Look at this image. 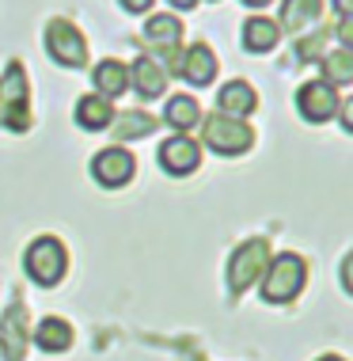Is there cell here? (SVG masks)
Returning a JSON list of instances; mask_svg holds the SVG:
<instances>
[{
	"label": "cell",
	"mask_w": 353,
	"mask_h": 361,
	"mask_svg": "<svg viewBox=\"0 0 353 361\" xmlns=\"http://www.w3.org/2000/svg\"><path fill=\"white\" fill-rule=\"evenodd\" d=\"M0 126L16 133L31 130V84L19 61H12L0 76Z\"/></svg>",
	"instance_id": "6da1fadb"
},
{
	"label": "cell",
	"mask_w": 353,
	"mask_h": 361,
	"mask_svg": "<svg viewBox=\"0 0 353 361\" xmlns=\"http://www.w3.org/2000/svg\"><path fill=\"white\" fill-rule=\"evenodd\" d=\"M304 278H308V267H304L300 255H278L273 262H266L262 270V297L270 305H289L300 293Z\"/></svg>",
	"instance_id": "7a4b0ae2"
},
{
	"label": "cell",
	"mask_w": 353,
	"mask_h": 361,
	"mask_svg": "<svg viewBox=\"0 0 353 361\" xmlns=\"http://www.w3.org/2000/svg\"><path fill=\"white\" fill-rule=\"evenodd\" d=\"M68 270V255L65 243L57 236H38L31 247H27V274H31L38 286H57Z\"/></svg>",
	"instance_id": "3957f363"
},
{
	"label": "cell",
	"mask_w": 353,
	"mask_h": 361,
	"mask_svg": "<svg viewBox=\"0 0 353 361\" xmlns=\"http://www.w3.org/2000/svg\"><path fill=\"white\" fill-rule=\"evenodd\" d=\"M202 133H205V145H209L213 152H221V156H240L254 145L251 126L240 122V118H228V114H209L205 126H202Z\"/></svg>",
	"instance_id": "277c9868"
},
{
	"label": "cell",
	"mask_w": 353,
	"mask_h": 361,
	"mask_svg": "<svg viewBox=\"0 0 353 361\" xmlns=\"http://www.w3.org/2000/svg\"><path fill=\"white\" fill-rule=\"evenodd\" d=\"M46 50H50V57L57 65H65V69H80L87 61V42L68 19H50V23H46Z\"/></svg>",
	"instance_id": "5b68a950"
},
{
	"label": "cell",
	"mask_w": 353,
	"mask_h": 361,
	"mask_svg": "<svg viewBox=\"0 0 353 361\" xmlns=\"http://www.w3.org/2000/svg\"><path fill=\"white\" fill-rule=\"evenodd\" d=\"M266 262H270L266 240H247V243H240V251H235L232 262H228V289H232V293L251 289L254 281L262 278Z\"/></svg>",
	"instance_id": "8992f818"
},
{
	"label": "cell",
	"mask_w": 353,
	"mask_h": 361,
	"mask_svg": "<svg viewBox=\"0 0 353 361\" xmlns=\"http://www.w3.org/2000/svg\"><path fill=\"white\" fill-rule=\"evenodd\" d=\"M171 69L179 73L186 84L209 87L213 76H217V57H213V50H209L205 42H194L190 50H179V57L171 61Z\"/></svg>",
	"instance_id": "52a82bcc"
},
{
	"label": "cell",
	"mask_w": 353,
	"mask_h": 361,
	"mask_svg": "<svg viewBox=\"0 0 353 361\" xmlns=\"http://www.w3.org/2000/svg\"><path fill=\"white\" fill-rule=\"evenodd\" d=\"M133 171H137L133 152L118 149V145L103 149V152L92 160V175H95V183H103V187H125V183L133 179Z\"/></svg>",
	"instance_id": "ba28073f"
},
{
	"label": "cell",
	"mask_w": 353,
	"mask_h": 361,
	"mask_svg": "<svg viewBox=\"0 0 353 361\" xmlns=\"http://www.w3.org/2000/svg\"><path fill=\"white\" fill-rule=\"evenodd\" d=\"M202 164V149L190 133H175V137L160 141V168L168 175H190Z\"/></svg>",
	"instance_id": "9c48e42d"
},
{
	"label": "cell",
	"mask_w": 353,
	"mask_h": 361,
	"mask_svg": "<svg viewBox=\"0 0 353 361\" xmlns=\"http://www.w3.org/2000/svg\"><path fill=\"white\" fill-rule=\"evenodd\" d=\"M297 106L308 122H327L330 114L338 111V92L327 80H308V84H300V92H297Z\"/></svg>",
	"instance_id": "30bf717a"
},
{
	"label": "cell",
	"mask_w": 353,
	"mask_h": 361,
	"mask_svg": "<svg viewBox=\"0 0 353 361\" xmlns=\"http://www.w3.org/2000/svg\"><path fill=\"white\" fill-rule=\"evenodd\" d=\"M144 38H149V46L160 57L175 61V57H179V42H182V23L175 16H152L149 23H144ZM160 57H156V61H160Z\"/></svg>",
	"instance_id": "8fae6325"
},
{
	"label": "cell",
	"mask_w": 353,
	"mask_h": 361,
	"mask_svg": "<svg viewBox=\"0 0 353 361\" xmlns=\"http://www.w3.org/2000/svg\"><path fill=\"white\" fill-rule=\"evenodd\" d=\"M0 346H4V361H23V346H27V308L16 305L8 308L4 327H0Z\"/></svg>",
	"instance_id": "7c38bea8"
},
{
	"label": "cell",
	"mask_w": 353,
	"mask_h": 361,
	"mask_svg": "<svg viewBox=\"0 0 353 361\" xmlns=\"http://www.w3.org/2000/svg\"><path fill=\"white\" fill-rule=\"evenodd\" d=\"M254 106H259V95H254V87L247 80L224 84L221 95H217V114H228V118H240V122H243V114L254 111Z\"/></svg>",
	"instance_id": "4fadbf2b"
},
{
	"label": "cell",
	"mask_w": 353,
	"mask_h": 361,
	"mask_svg": "<svg viewBox=\"0 0 353 361\" xmlns=\"http://www.w3.org/2000/svg\"><path fill=\"white\" fill-rule=\"evenodd\" d=\"M130 84L144 95V99H156V95H163V87H168V73H163V65L156 61V57L144 54V57H137V61H133Z\"/></svg>",
	"instance_id": "5bb4252c"
},
{
	"label": "cell",
	"mask_w": 353,
	"mask_h": 361,
	"mask_svg": "<svg viewBox=\"0 0 353 361\" xmlns=\"http://www.w3.org/2000/svg\"><path fill=\"white\" fill-rule=\"evenodd\" d=\"M92 80H95V95L114 99V95H122L125 87H130V69H125L122 61H114V57H106V61L95 65Z\"/></svg>",
	"instance_id": "9a60e30c"
},
{
	"label": "cell",
	"mask_w": 353,
	"mask_h": 361,
	"mask_svg": "<svg viewBox=\"0 0 353 361\" xmlns=\"http://www.w3.org/2000/svg\"><path fill=\"white\" fill-rule=\"evenodd\" d=\"M114 118H118V111L111 106V99H103V95H95V92L76 103V122H80L84 130H111Z\"/></svg>",
	"instance_id": "2e32d148"
},
{
	"label": "cell",
	"mask_w": 353,
	"mask_h": 361,
	"mask_svg": "<svg viewBox=\"0 0 353 361\" xmlns=\"http://www.w3.org/2000/svg\"><path fill=\"white\" fill-rule=\"evenodd\" d=\"M278 38H281V27H278V19H266V16H254L243 23V46H247L251 54H266L278 46Z\"/></svg>",
	"instance_id": "e0dca14e"
},
{
	"label": "cell",
	"mask_w": 353,
	"mask_h": 361,
	"mask_svg": "<svg viewBox=\"0 0 353 361\" xmlns=\"http://www.w3.org/2000/svg\"><path fill=\"white\" fill-rule=\"evenodd\" d=\"M156 126H160L156 114L130 111V114H122V118L111 122V133H114V145H125V141H137V137H144V133H152Z\"/></svg>",
	"instance_id": "ac0fdd59"
},
{
	"label": "cell",
	"mask_w": 353,
	"mask_h": 361,
	"mask_svg": "<svg viewBox=\"0 0 353 361\" xmlns=\"http://www.w3.org/2000/svg\"><path fill=\"white\" fill-rule=\"evenodd\" d=\"M323 12V0H285L281 4V31H300V27L316 23Z\"/></svg>",
	"instance_id": "d6986e66"
},
{
	"label": "cell",
	"mask_w": 353,
	"mask_h": 361,
	"mask_svg": "<svg viewBox=\"0 0 353 361\" xmlns=\"http://www.w3.org/2000/svg\"><path fill=\"white\" fill-rule=\"evenodd\" d=\"M163 122L175 126V130H194V126L202 122V106L198 99H190V95H171L168 106H163Z\"/></svg>",
	"instance_id": "ffe728a7"
},
{
	"label": "cell",
	"mask_w": 353,
	"mask_h": 361,
	"mask_svg": "<svg viewBox=\"0 0 353 361\" xmlns=\"http://www.w3.org/2000/svg\"><path fill=\"white\" fill-rule=\"evenodd\" d=\"M35 343L42 346L46 354H61V350L73 346V327H68L65 319L50 316V319H42V324H38V331H35Z\"/></svg>",
	"instance_id": "44dd1931"
},
{
	"label": "cell",
	"mask_w": 353,
	"mask_h": 361,
	"mask_svg": "<svg viewBox=\"0 0 353 361\" xmlns=\"http://www.w3.org/2000/svg\"><path fill=\"white\" fill-rule=\"evenodd\" d=\"M323 80L330 87L335 84H349L353 80V54L349 50H335V54H323Z\"/></svg>",
	"instance_id": "7402d4cb"
},
{
	"label": "cell",
	"mask_w": 353,
	"mask_h": 361,
	"mask_svg": "<svg viewBox=\"0 0 353 361\" xmlns=\"http://www.w3.org/2000/svg\"><path fill=\"white\" fill-rule=\"evenodd\" d=\"M327 38H330V27H316L311 35H304L297 42V57H300V61H316V57H323Z\"/></svg>",
	"instance_id": "603a6c76"
},
{
	"label": "cell",
	"mask_w": 353,
	"mask_h": 361,
	"mask_svg": "<svg viewBox=\"0 0 353 361\" xmlns=\"http://www.w3.org/2000/svg\"><path fill=\"white\" fill-rule=\"evenodd\" d=\"M330 35H335L338 42H342V50L353 54V19H338V23L330 27Z\"/></svg>",
	"instance_id": "cb8c5ba5"
},
{
	"label": "cell",
	"mask_w": 353,
	"mask_h": 361,
	"mask_svg": "<svg viewBox=\"0 0 353 361\" xmlns=\"http://www.w3.org/2000/svg\"><path fill=\"white\" fill-rule=\"evenodd\" d=\"M335 114H338V118H342V126H346V130L353 133V99H342Z\"/></svg>",
	"instance_id": "d4e9b609"
},
{
	"label": "cell",
	"mask_w": 353,
	"mask_h": 361,
	"mask_svg": "<svg viewBox=\"0 0 353 361\" xmlns=\"http://www.w3.org/2000/svg\"><path fill=\"white\" fill-rule=\"evenodd\" d=\"M342 286H346V293L353 297V255L346 259V267H342Z\"/></svg>",
	"instance_id": "484cf974"
},
{
	"label": "cell",
	"mask_w": 353,
	"mask_h": 361,
	"mask_svg": "<svg viewBox=\"0 0 353 361\" xmlns=\"http://www.w3.org/2000/svg\"><path fill=\"white\" fill-rule=\"evenodd\" d=\"M122 8H125V12H149L152 0H122Z\"/></svg>",
	"instance_id": "4316f807"
},
{
	"label": "cell",
	"mask_w": 353,
	"mask_h": 361,
	"mask_svg": "<svg viewBox=\"0 0 353 361\" xmlns=\"http://www.w3.org/2000/svg\"><path fill=\"white\" fill-rule=\"evenodd\" d=\"M330 4H335V12L342 19H353V0H330Z\"/></svg>",
	"instance_id": "83f0119b"
},
{
	"label": "cell",
	"mask_w": 353,
	"mask_h": 361,
	"mask_svg": "<svg viewBox=\"0 0 353 361\" xmlns=\"http://www.w3.org/2000/svg\"><path fill=\"white\" fill-rule=\"evenodd\" d=\"M175 8H182V12H190V8H198V0H171Z\"/></svg>",
	"instance_id": "f1b7e54d"
},
{
	"label": "cell",
	"mask_w": 353,
	"mask_h": 361,
	"mask_svg": "<svg viewBox=\"0 0 353 361\" xmlns=\"http://www.w3.org/2000/svg\"><path fill=\"white\" fill-rule=\"evenodd\" d=\"M247 8H262V4H270V0H243Z\"/></svg>",
	"instance_id": "f546056e"
},
{
	"label": "cell",
	"mask_w": 353,
	"mask_h": 361,
	"mask_svg": "<svg viewBox=\"0 0 353 361\" xmlns=\"http://www.w3.org/2000/svg\"><path fill=\"white\" fill-rule=\"evenodd\" d=\"M319 361H346V357H335V354H327V357H319Z\"/></svg>",
	"instance_id": "4dcf8cb0"
}]
</instances>
